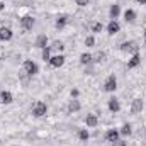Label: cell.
Returning <instances> with one entry per match:
<instances>
[{
	"label": "cell",
	"instance_id": "1",
	"mask_svg": "<svg viewBox=\"0 0 146 146\" xmlns=\"http://www.w3.org/2000/svg\"><path fill=\"white\" fill-rule=\"evenodd\" d=\"M31 112H33V115L34 117H44L46 114H48V106L42 102V100H36L34 104H33V109H31Z\"/></svg>",
	"mask_w": 146,
	"mask_h": 146
},
{
	"label": "cell",
	"instance_id": "2",
	"mask_svg": "<svg viewBox=\"0 0 146 146\" xmlns=\"http://www.w3.org/2000/svg\"><path fill=\"white\" fill-rule=\"evenodd\" d=\"M22 70H24L26 75H29V76L33 78L34 75L39 73V66H37L36 61H33V60H26V61L22 63Z\"/></svg>",
	"mask_w": 146,
	"mask_h": 146
},
{
	"label": "cell",
	"instance_id": "3",
	"mask_svg": "<svg viewBox=\"0 0 146 146\" xmlns=\"http://www.w3.org/2000/svg\"><path fill=\"white\" fill-rule=\"evenodd\" d=\"M119 49H121L122 53H129V54L139 53V46H138V42H134V41H124V42H121Z\"/></svg>",
	"mask_w": 146,
	"mask_h": 146
},
{
	"label": "cell",
	"instance_id": "4",
	"mask_svg": "<svg viewBox=\"0 0 146 146\" xmlns=\"http://www.w3.org/2000/svg\"><path fill=\"white\" fill-rule=\"evenodd\" d=\"M117 90V76L115 75H109L104 82V92L107 94H114Z\"/></svg>",
	"mask_w": 146,
	"mask_h": 146
},
{
	"label": "cell",
	"instance_id": "5",
	"mask_svg": "<svg viewBox=\"0 0 146 146\" xmlns=\"http://www.w3.org/2000/svg\"><path fill=\"white\" fill-rule=\"evenodd\" d=\"M34 26H36V19L33 15H22L21 17V27L24 31H33Z\"/></svg>",
	"mask_w": 146,
	"mask_h": 146
},
{
	"label": "cell",
	"instance_id": "6",
	"mask_svg": "<svg viewBox=\"0 0 146 146\" xmlns=\"http://www.w3.org/2000/svg\"><path fill=\"white\" fill-rule=\"evenodd\" d=\"M68 22H70V15H68V14H60V15L56 17V21H54L56 31H63V29L68 26Z\"/></svg>",
	"mask_w": 146,
	"mask_h": 146
},
{
	"label": "cell",
	"instance_id": "7",
	"mask_svg": "<svg viewBox=\"0 0 146 146\" xmlns=\"http://www.w3.org/2000/svg\"><path fill=\"white\" fill-rule=\"evenodd\" d=\"M65 61H66L65 54H63V53H58V54L51 56V60H49V66H51V68H61V66L65 65Z\"/></svg>",
	"mask_w": 146,
	"mask_h": 146
},
{
	"label": "cell",
	"instance_id": "8",
	"mask_svg": "<svg viewBox=\"0 0 146 146\" xmlns=\"http://www.w3.org/2000/svg\"><path fill=\"white\" fill-rule=\"evenodd\" d=\"M143 109H145V100H141L139 97L133 99V102H131V114L138 115V114L143 112Z\"/></svg>",
	"mask_w": 146,
	"mask_h": 146
},
{
	"label": "cell",
	"instance_id": "9",
	"mask_svg": "<svg viewBox=\"0 0 146 146\" xmlns=\"http://www.w3.org/2000/svg\"><path fill=\"white\" fill-rule=\"evenodd\" d=\"M106 141L107 143H114V141H117L119 138H121V133H119V129H115V127H110L106 131Z\"/></svg>",
	"mask_w": 146,
	"mask_h": 146
},
{
	"label": "cell",
	"instance_id": "10",
	"mask_svg": "<svg viewBox=\"0 0 146 146\" xmlns=\"http://www.w3.org/2000/svg\"><path fill=\"white\" fill-rule=\"evenodd\" d=\"M141 65V53H136V54H131V58L127 60V70H134Z\"/></svg>",
	"mask_w": 146,
	"mask_h": 146
},
{
	"label": "cell",
	"instance_id": "11",
	"mask_svg": "<svg viewBox=\"0 0 146 146\" xmlns=\"http://www.w3.org/2000/svg\"><path fill=\"white\" fill-rule=\"evenodd\" d=\"M34 46L37 49H44L46 46H49V37L46 34H37V37L34 39Z\"/></svg>",
	"mask_w": 146,
	"mask_h": 146
},
{
	"label": "cell",
	"instance_id": "12",
	"mask_svg": "<svg viewBox=\"0 0 146 146\" xmlns=\"http://www.w3.org/2000/svg\"><path fill=\"white\" fill-rule=\"evenodd\" d=\"M14 102V95L10 90H2L0 92V104L2 106H10Z\"/></svg>",
	"mask_w": 146,
	"mask_h": 146
},
{
	"label": "cell",
	"instance_id": "13",
	"mask_svg": "<svg viewBox=\"0 0 146 146\" xmlns=\"http://www.w3.org/2000/svg\"><path fill=\"white\" fill-rule=\"evenodd\" d=\"M14 37V31L10 29V27H7V26H2L0 27V41L2 42H7V41H10Z\"/></svg>",
	"mask_w": 146,
	"mask_h": 146
},
{
	"label": "cell",
	"instance_id": "14",
	"mask_svg": "<svg viewBox=\"0 0 146 146\" xmlns=\"http://www.w3.org/2000/svg\"><path fill=\"white\" fill-rule=\"evenodd\" d=\"M107 109H109L112 114H117V112L121 110V102H119L117 97H110L109 100H107Z\"/></svg>",
	"mask_w": 146,
	"mask_h": 146
},
{
	"label": "cell",
	"instance_id": "15",
	"mask_svg": "<svg viewBox=\"0 0 146 146\" xmlns=\"http://www.w3.org/2000/svg\"><path fill=\"white\" fill-rule=\"evenodd\" d=\"M121 33V24H119V21H109V24H107V34L109 36H115V34H119Z\"/></svg>",
	"mask_w": 146,
	"mask_h": 146
},
{
	"label": "cell",
	"instance_id": "16",
	"mask_svg": "<svg viewBox=\"0 0 146 146\" xmlns=\"http://www.w3.org/2000/svg\"><path fill=\"white\" fill-rule=\"evenodd\" d=\"M66 109H68V114H76V112L82 110V104H80L78 99H72V100H68Z\"/></svg>",
	"mask_w": 146,
	"mask_h": 146
},
{
	"label": "cell",
	"instance_id": "17",
	"mask_svg": "<svg viewBox=\"0 0 146 146\" xmlns=\"http://www.w3.org/2000/svg\"><path fill=\"white\" fill-rule=\"evenodd\" d=\"M78 61H80V65H82V66L92 65V63H94V54H92V53H88V51H83V53L80 54Z\"/></svg>",
	"mask_w": 146,
	"mask_h": 146
},
{
	"label": "cell",
	"instance_id": "18",
	"mask_svg": "<svg viewBox=\"0 0 146 146\" xmlns=\"http://www.w3.org/2000/svg\"><path fill=\"white\" fill-rule=\"evenodd\" d=\"M85 126H87V127H97V126H99V117H97V114H87V115H85Z\"/></svg>",
	"mask_w": 146,
	"mask_h": 146
},
{
	"label": "cell",
	"instance_id": "19",
	"mask_svg": "<svg viewBox=\"0 0 146 146\" xmlns=\"http://www.w3.org/2000/svg\"><path fill=\"white\" fill-rule=\"evenodd\" d=\"M119 15H121V5L119 3H112L109 9V17L110 21H117L119 19Z\"/></svg>",
	"mask_w": 146,
	"mask_h": 146
},
{
	"label": "cell",
	"instance_id": "20",
	"mask_svg": "<svg viewBox=\"0 0 146 146\" xmlns=\"http://www.w3.org/2000/svg\"><path fill=\"white\" fill-rule=\"evenodd\" d=\"M122 15H124V21H126V22H129V24H133V22L136 21V17H138V14H136V10H134V9H126Z\"/></svg>",
	"mask_w": 146,
	"mask_h": 146
},
{
	"label": "cell",
	"instance_id": "21",
	"mask_svg": "<svg viewBox=\"0 0 146 146\" xmlns=\"http://www.w3.org/2000/svg\"><path fill=\"white\" fill-rule=\"evenodd\" d=\"M119 133H121V136H122V138H127V136H131V134H133V126H131L129 122H124V124L119 127Z\"/></svg>",
	"mask_w": 146,
	"mask_h": 146
},
{
	"label": "cell",
	"instance_id": "22",
	"mask_svg": "<svg viewBox=\"0 0 146 146\" xmlns=\"http://www.w3.org/2000/svg\"><path fill=\"white\" fill-rule=\"evenodd\" d=\"M106 60H107L106 51H97V53H94V65H100V63H104Z\"/></svg>",
	"mask_w": 146,
	"mask_h": 146
},
{
	"label": "cell",
	"instance_id": "23",
	"mask_svg": "<svg viewBox=\"0 0 146 146\" xmlns=\"http://www.w3.org/2000/svg\"><path fill=\"white\" fill-rule=\"evenodd\" d=\"M76 136H78V139H80L82 143H87V141L90 139V133H88V129H87V127H82V129H78Z\"/></svg>",
	"mask_w": 146,
	"mask_h": 146
},
{
	"label": "cell",
	"instance_id": "24",
	"mask_svg": "<svg viewBox=\"0 0 146 146\" xmlns=\"http://www.w3.org/2000/svg\"><path fill=\"white\" fill-rule=\"evenodd\" d=\"M49 46H51V49H53V51H58V53H63V51H65V48H66V46H65V42H63V41H60V39L53 41Z\"/></svg>",
	"mask_w": 146,
	"mask_h": 146
},
{
	"label": "cell",
	"instance_id": "25",
	"mask_svg": "<svg viewBox=\"0 0 146 146\" xmlns=\"http://www.w3.org/2000/svg\"><path fill=\"white\" fill-rule=\"evenodd\" d=\"M51 46H46L44 49H41V60L44 61V63H49V60H51Z\"/></svg>",
	"mask_w": 146,
	"mask_h": 146
},
{
	"label": "cell",
	"instance_id": "26",
	"mask_svg": "<svg viewBox=\"0 0 146 146\" xmlns=\"http://www.w3.org/2000/svg\"><path fill=\"white\" fill-rule=\"evenodd\" d=\"M102 31H104V24L102 22H94L92 24V33L94 34H100Z\"/></svg>",
	"mask_w": 146,
	"mask_h": 146
},
{
	"label": "cell",
	"instance_id": "27",
	"mask_svg": "<svg viewBox=\"0 0 146 146\" xmlns=\"http://www.w3.org/2000/svg\"><path fill=\"white\" fill-rule=\"evenodd\" d=\"M83 42H85L87 48H94V46H95V36H94V34H92V36H87Z\"/></svg>",
	"mask_w": 146,
	"mask_h": 146
},
{
	"label": "cell",
	"instance_id": "28",
	"mask_svg": "<svg viewBox=\"0 0 146 146\" xmlns=\"http://www.w3.org/2000/svg\"><path fill=\"white\" fill-rule=\"evenodd\" d=\"M112 146H127V141L126 139H122V138H119L117 141H114V143H110Z\"/></svg>",
	"mask_w": 146,
	"mask_h": 146
},
{
	"label": "cell",
	"instance_id": "29",
	"mask_svg": "<svg viewBox=\"0 0 146 146\" xmlns=\"http://www.w3.org/2000/svg\"><path fill=\"white\" fill-rule=\"evenodd\" d=\"M94 66H95L94 63H92V65H87V66H85V73H87V75H94Z\"/></svg>",
	"mask_w": 146,
	"mask_h": 146
},
{
	"label": "cell",
	"instance_id": "30",
	"mask_svg": "<svg viewBox=\"0 0 146 146\" xmlns=\"http://www.w3.org/2000/svg\"><path fill=\"white\" fill-rule=\"evenodd\" d=\"M88 2H90V0H75V3H76L78 7H87Z\"/></svg>",
	"mask_w": 146,
	"mask_h": 146
},
{
	"label": "cell",
	"instance_id": "31",
	"mask_svg": "<svg viewBox=\"0 0 146 146\" xmlns=\"http://www.w3.org/2000/svg\"><path fill=\"white\" fill-rule=\"evenodd\" d=\"M70 95H72V99H78V95H80V90H78V88H72Z\"/></svg>",
	"mask_w": 146,
	"mask_h": 146
},
{
	"label": "cell",
	"instance_id": "32",
	"mask_svg": "<svg viewBox=\"0 0 146 146\" xmlns=\"http://www.w3.org/2000/svg\"><path fill=\"white\" fill-rule=\"evenodd\" d=\"M3 10H5V2L0 0V12H3Z\"/></svg>",
	"mask_w": 146,
	"mask_h": 146
},
{
	"label": "cell",
	"instance_id": "33",
	"mask_svg": "<svg viewBox=\"0 0 146 146\" xmlns=\"http://www.w3.org/2000/svg\"><path fill=\"white\" fill-rule=\"evenodd\" d=\"M136 2H138L139 5H146V0H136Z\"/></svg>",
	"mask_w": 146,
	"mask_h": 146
},
{
	"label": "cell",
	"instance_id": "34",
	"mask_svg": "<svg viewBox=\"0 0 146 146\" xmlns=\"http://www.w3.org/2000/svg\"><path fill=\"white\" fill-rule=\"evenodd\" d=\"M143 42H145V44H146V31H145V33H143Z\"/></svg>",
	"mask_w": 146,
	"mask_h": 146
},
{
	"label": "cell",
	"instance_id": "35",
	"mask_svg": "<svg viewBox=\"0 0 146 146\" xmlns=\"http://www.w3.org/2000/svg\"><path fill=\"white\" fill-rule=\"evenodd\" d=\"M14 146H19V145H14Z\"/></svg>",
	"mask_w": 146,
	"mask_h": 146
}]
</instances>
